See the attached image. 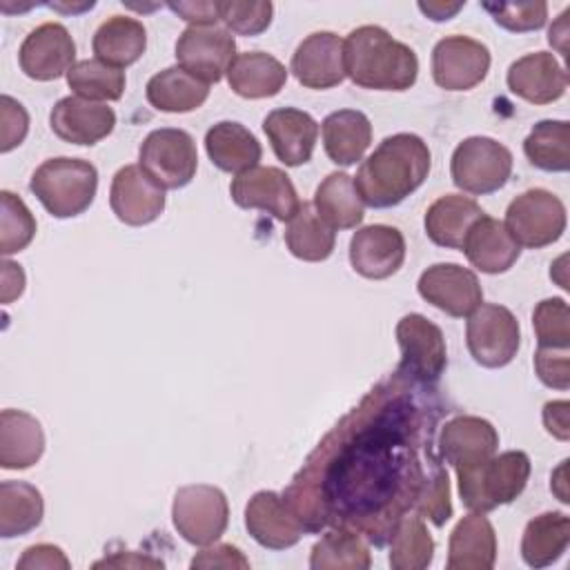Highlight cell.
Here are the masks:
<instances>
[{"label": "cell", "instance_id": "f546056e", "mask_svg": "<svg viewBox=\"0 0 570 570\" xmlns=\"http://www.w3.org/2000/svg\"><path fill=\"white\" fill-rule=\"evenodd\" d=\"M321 129L327 158L343 167L358 163L372 142L370 118L356 109L332 111Z\"/></svg>", "mask_w": 570, "mask_h": 570}, {"label": "cell", "instance_id": "603a6c76", "mask_svg": "<svg viewBox=\"0 0 570 570\" xmlns=\"http://www.w3.org/2000/svg\"><path fill=\"white\" fill-rule=\"evenodd\" d=\"M263 131L267 134L276 158L287 167H298L309 163L314 154L318 122L303 109L283 107L265 116Z\"/></svg>", "mask_w": 570, "mask_h": 570}, {"label": "cell", "instance_id": "30bf717a", "mask_svg": "<svg viewBox=\"0 0 570 570\" xmlns=\"http://www.w3.org/2000/svg\"><path fill=\"white\" fill-rule=\"evenodd\" d=\"M465 341L472 358L483 367L508 365L521 345L517 316L499 303H481L465 325Z\"/></svg>", "mask_w": 570, "mask_h": 570}, {"label": "cell", "instance_id": "8d00e7d4", "mask_svg": "<svg viewBox=\"0 0 570 570\" xmlns=\"http://www.w3.org/2000/svg\"><path fill=\"white\" fill-rule=\"evenodd\" d=\"M334 243V229L321 220L312 203H301V209L287 220L285 229V245L292 256L307 263H321L330 258Z\"/></svg>", "mask_w": 570, "mask_h": 570}, {"label": "cell", "instance_id": "f6af8a7d", "mask_svg": "<svg viewBox=\"0 0 570 570\" xmlns=\"http://www.w3.org/2000/svg\"><path fill=\"white\" fill-rule=\"evenodd\" d=\"M483 9L492 16V20L514 33L523 31H537L546 24L548 18V4L537 2H517V4H497V2H483Z\"/></svg>", "mask_w": 570, "mask_h": 570}, {"label": "cell", "instance_id": "1f68e13d", "mask_svg": "<svg viewBox=\"0 0 570 570\" xmlns=\"http://www.w3.org/2000/svg\"><path fill=\"white\" fill-rule=\"evenodd\" d=\"M91 49L100 62L122 69L134 65L145 53L147 31L136 18L111 16L96 29Z\"/></svg>", "mask_w": 570, "mask_h": 570}, {"label": "cell", "instance_id": "4dcf8cb0", "mask_svg": "<svg viewBox=\"0 0 570 570\" xmlns=\"http://www.w3.org/2000/svg\"><path fill=\"white\" fill-rule=\"evenodd\" d=\"M485 212L476 200L461 194H445L436 198L425 212V234L428 238L448 249H461L463 238L472 223Z\"/></svg>", "mask_w": 570, "mask_h": 570}, {"label": "cell", "instance_id": "f1b7e54d", "mask_svg": "<svg viewBox=\"0 0 570 570\" xmlns=\"http://www.w3.org/2000/svg\"><path fill=\"white\" fill-rule=\"evenodd\" d=\"M227 82L240 98L258 100L276 96L287 82L285 65L263 51H245L234 58L227 69Z\"/></svg>", "mask_w": 570, "mask_h": 570}, {"label": "cell", "instance_id": "8fae6325", "mask_svg": "<svg viewBox=\"0 0 570 570\" xmlns=\"http://www.w3.org/2000/svg\"><path fill=\"white\" fill-rule=\"evenodd\" d=\"M396 341L401 347L399 374L416 383H434L445 370V338L439 325L421 314H407L396 325Z\"/></svg>", "mask_w": 570, "mask_h": 570}, {"label": "cell", "instance_id": "9a60e30c", "mask_svg": "<svg viewBox=\"0 0 570 570\" xmlns=\"http://www.w3.org/2000/svg\"><path fill=\"white\" fill-rule=\"evenodd\" d=\"M419 294L423 301L448 316H470L483 303V289L476 274L456 263H436L419 276Z\"/></svg>", "mask_w": 570, "mask_h": 570}, {"label": "cell", "instance_id": "f907efd6", "mask_svg": "<svg viewBox=\"0 0 570 570\" xmlns=\"http://www.w3.org/2000/svg\"><path fill=\"white\" fill-rule=\"evenodd\" d=\"M167 7L191 27H207L218 20V2H169Z\"/></svg>", "mask_w": 570, "mask_h": 570}, {"label": "cell", "instance_id": "f5cc1de1", "mask_svg": "<svg viewBox=\"0 0 570 570\" xmlns=\"http://www.w3.org/2000/svg\"><path fill=\"white\" fill-rule=\"evenodd\" d=\"M165 563L156 557L149 554H140L134 550H125V552H114L111 557H105L100 561L94 563V568H163Z\"/></svg>", "mask_w": 570, "mask_h": 570}, {"label": "cell", "instance_id": "7bdbcfd3", "mask_svg": "<svg viewBox=\"0 0 570 570\" xmlns=\"http://www.w3.org/2000/svg\"><path fill=\"white\" fill-rule=\"evenodd\" d=\"M532 325L539 347L568 350L570 345V312L563 298H546L532 312Z\"/></svg>", "mask_w": 570, "mask_h": 570}, {"label": "cell", "instance_id": "bcb514c9", "mask_svg": "<svg viewBox=\"0 0 570 570\" xmlns=\"http://www.w3.org/2000/svg\"><path fill=\"white\" fill-rule=\"evenodd\" d=\"M29 131L27 109L11 96L0 98V151L7 154L16 149Z\"/></svg>", "mask_w": 570, "mask_h": 570}, {"label": "cell", "instance_id": "d6a6232c", "mask_svg": "<svg viewBox=\"0 0 570 570\" xmlns=\"http://www.w3.org/2000/svg\"><path fill=\"white\" fill-rule=\"evenodd\" d=\"M145 96L158 111L187 114L203 107L209 96V85L176 65L154 73L145 87Z\"/></svg>", "mask_w": 570, "mask_h": 570}, {"label": "cell", "instance_id": "83f0119b", "mask_svg": "<svg viewBox=\"0 0 570 570\" xmlns=\"http://www.w3.org/2000/svg\"><path fill=\"white\" fill-rule=\"evenodd\" d=\"M205 149L209 160L227 174H243L258 165L261 142L256 136L240 122L220 120L212 125L205 134Z\"/></svg>", "mask_w": 570, "mask_h": 570}, {"label": "cell", "instance_id": "74e56055", "mask_svg": "<svg viewBox=\"0 0 570 570\" xmlns=\"http://www.w3.org/2000/svg\"><path fill=\"white\" fill-rule=\"evenodd\" d=\"M370 566H372L370 548L356 532L347 528L327 530L314 543L309 554V568L314 570H327V568L367 570Z\"/></svg>", "mask_w": 570, "mask_h": 570}, {"label": "cell", "instance_id": "681fc988", "mask_svg": "<svg viewBox=\"0 0 570 570\" xmlns=\"http://www.w3.org/2000/svg\"><path fill=\"white\" fill-rule=\"evenodd\" d=\"M189 566L191 568H249V559L232 543H216L212 548L200 550Z\"/></svg>", "mask_w": 570, "mask_h": 570}, {"label": "cell", "instance_id": "277c9868", "mask_svg": "<svg viewBox=\"0 0 570 570\" xmlns=\"http://www.w3.org/2000/svg\"><path fill=\"white\" fill-rule=\"evenodd\" d=\"M29 189L51 216L73 218L94 203L98 171L82 158H49L33 171Z\"/></svg>", "mask_w": 570, "mask_h": 570}, {"label": "cell", "instance_id": "ba28073f", "mask_svg": "<svg viewBox=\"0 0 570 570\" xmlns=\"http://www.w3.org/2000/svg\"><path fill=\"white\" fill-rule=\"evenodd\" d=\"M503 225L519 247L541 249L563 236L566 207L552 191L534 187L519 194L508 205Z\"/></svg>", "mask_w": 570, "mask_h": 570}, {"label": "cell", "instance_id": "f35d334b", "mask_svg": "<svg viewBox=\"0 0 570 570\" xmlns=\"http://www.w3.org/2000/svg\"><path fill=\"white\" fill-rule=\"evenodd\" d=\"M528 160L543 171H568L570 125L568 120H539L523 140Z\"/></svg>", "mask_w": 570, "mask_h": 570}, {"label": "cell", "instance_id": "816d5d0a", "mask_svg": "<svg viewBox=\"0 0 570 570\" xmlns=\"http://www.w3.org/2000/svg\"><path fill=\"white\" fill-rule=\"evenodd\" d=\"M568 407H570L568 401H550L543 405V425L559 441L570 439V419H568L570 410Z\"/></svg>", "mask_w": 570, "mask_h": 570}, {"label": "cell", "instance_id": "d6986e66", "mask_svg": "<svg viewBox=\"0 0 570 570\" xmlns=\"http://www.w3.org/2000/svg\"><path fill=\"white\" fill-rule=\"evenodd\" d=\"M405 261V238L392 225L361 227L350 240V263L356 274L383 281L401 269Z\"/></svg>", "mask_w": 570, "mask_h": 570}, {"label": "cell", "instance_id": "8992f818", "mask_svg": "<svg viewBox=\"0 0 570 570\" xmlns=\"http://www.w3.org/2000/svg\"><path fill=\"white\" fill-rule=\"evenodd\" d=\"M140 169L163 189L189 185L198 169V151L191 134L176 127H160L147 134L138 149Z\"/></svg>", "mask_w": 570, "mask_h": 570}, {"label": "cell", "instance_id": "e575fe53", "mask_svg": "<svg viewBox=\"0 0 570 570\" xmlns=\"http://www.w3.org/2000/svg\"><path fill=\"white\" fill-rule=\"evenodd\" d=\"M570 543V519L563 512H543L528 521L521 539V557L530 568L552 566Z\"/></svg>", "mask_w": 570, "mask_h": 570}, {"label": "cell", "instance_id": "ab89813d", "mask_svg": "<svg viewBox=\"0 0 570 570\" xmlns=\"http://www.w3.org/2000/svg\"><path fill=\"white\" fill-rule=\"evenodd\" d=\"M390 539V566L394 570H423L432 563L434 539L421 517H403Z\"/></svg>", "mask_w": 570, "mask_h": 570}, {"label": "cell", "instance_id": "d590c367", "mask_svg": "<svg viewBox=\"0 0 570 570\" xmlns=\"http://www.w3.org/2000/svg\"><path fill=\"white\" fill-rule=\"evenodd\" d=\"M45 514V501L36 485L27 481L0 483V537H22L36 530Z\"/></svg>", "mask_w": 570, "mask_h": 570}, {"label": "cell", "instance_id": "e0dca14e", "mask_svg": "<svg viewBox=\"0 0 570 570\" xmlns=\"http://www.w3.org/2000/svg\"><path fill=\"white\" fill-rule=\"evenodd\" d=\"M109 205L120 223L131 227L149 225L165 209V189L158 187L140 165H125L111 180Z\"/></svg>", "mask_w": 570, "mask_h": 570}, {"label": "cell", "instance_id": "52a82bcc", "mask_svg": "<svg viewBox=\"0 0 570 570\" xmlns=\"http://www.w3.org/2000/svg\"><path fill=\"white\" fill-rule=\"evenodd\" d=\"M450 174L454 185L465 194H492L510 180L512 154L494 138L470 136L456 145Z\"/></svg>", "mask_w": 570, "mask_h": 570}, {"label": "cell", "instance_id": "d4e9b609", "mask_svg": "<svg viewBox=\"0 0 570 570\" xmlns=\"http://www.w3.org/2000/svg\"><path fill=\"white\" fill-rule=\"evenodd\" d=\"M461 252L479 272L503 274L519 261L521 247L501 220L483 214L468 229Z\"/></svg>", "mask_w": 570, "mask_h": 570}, {"label": "cell", "instance_id": "484cf974", "mask_svg": "<svg viewBox=\"0 0 570 570\" xmlns=\"http://www.w3.org/2000/svg\"><path fill=\"white\" fill-rule=\"evenodd\" d=\"M497 561V534L488 517L472 512L463 517L448 543V570H490Z\"/></svg>", "mask_w": 570, "mask_h": 570}, {"label": "cell", "instance_id": "c3c4849f", "mask_svg": "<svg viewBox=\"0 0 570 570\" xmlns=\"http://www.w3.org/2000/svg\"><path fill=\"white\" fill-rule=\"evenodd\" d=\"M18 568L20 570H69L71 561L65 557V552L58 546L51 543H38V546H29L22 557L18 559Z\"/></svg>", "mask_w": 570, "mask_h": 570}, {"label": "cell", "instance_id": "b9f144b4", "mask_svg": "<svg viewBox=\"0 0 570 570\" xmlns=\"http://www.w3.org/2000/svg\"><path fill=\"white\" fill-rule=\"evenodd\" d=\"M0 252L4 256L22 252L36 236V218L24 200L7 189L0 191Z\"/></svg>", "mask_w": 570, "mask_h": 570}, {"label": "cell", "instance_id": "6da1fadb", "mask_svg": "<svg viewBox=\"0 0 570 570\" xmlns=\"http://www.w3.org/2000/svg\"><path fill=\"white\" fill-rule=\"evenodd\" d=\"M416 381L394 372L318 443L283 499L305 532L325 525L383 546L443 472L432 450L436 416L410 399Z\"/></svg>", "mask_w": 570, "mask_h": 570}, {"label": "cell", "instance_id": "cb8c5ba5", "mask_svg": "<svg viewBox=\"0 0 570 570\" xmlns=\"http://www.w3.org/2000/svg\"><path fill=\"white\" fill-rule=\"evenodd\" d=\"M508 87L532 105H550L566 94L568 76L550 51H537L510 65Z\"/></svg>", "mask_w": 570, "mask_h": 570}, {"label": "cell", "instance_id": "7402d4cb", "mask_svg": "<svg viewBox=\"0 0 570 570\" xmlns=\"http://www.w3.org/2000/svg\"><path fill=\"white\" fill-rule=\"evenodd\" d=\"M51 131L71 145H96L107 138L116 127L111 107L80 96L60 98L49 114Z\"/></svg>", "mask_w": 570, "mask_h": 570}, {"label": "cell", "instance_id": "7a4b0ae2", "mask_svg": "<svg viewBox=\"0 0 570 570\" xmlns=\"http://www.w3.org/2000/svg\"><path fill=\"white\" fill-rule=\"evenodd\" d=\"M428 142L416 134H394L361 163L354 187L361 200L374 209H387L414 194L430 174Z\"/></svg>", "mask_w": 570, "mask_h": 570}, {"label": "cell", "instance_id": "11a10c76", "mask_svg": "<svg viewBox=\"0 0 570 570\" xmlns=\"http://www.w3.org/2000/svg\"><path fill=\"white\" fill-rule=\"evenodd\" d=\"M465 2H443V0H430V2H419V9L434 22H443L454 18Z\"/></svg>", "mask_w": 570, "mask_h": 570}, {"label": "cell", "instance_id": "60d3db41", "mask_svg": "<svg viewBox=\"0 0 570 570\" xmlns=\"http://www.w3.org/2000/svg\"><path fill=\"white\" fill-rule=\"evenodd\" d=\"M125 71L94 60L76 62L67 73L69 89L85 100H120L125 91Z\"/></svg>", "mask_w": 570, "mask_h": 570}, {"label": "cell", "instance_id": "2e32d148", "mask_svg": "<svg viewBox=\"0 0 570 570\" xmlns=\"http://www.w3.org/2000/svg\"><path fill=\"white\" fill-rule=\"evenodd\" d=\"M76 42L65 24L45 22L29 31L18 51V62L31 80H56L76 65Z\"/></svg>", "mask_w": 570, "mask_h": 570}, {"label": "cell", "instance_id": "ac0fdd59", "mask_svg": "<svg viewBox=\"0 0 570 570\" xmlns=\"http://www.w3.org/2000/svg\"><path fill=\"white\" fill-rule=\"evenodd\" d=\"M499 448V434L494 425L481 416L459 414L445 421L439 434V452L454 470L474 468Z\"/></svg>", "mask_w": 570, "mask_h": 570}, {"label": "cell", "instance_id": "4316f807", "mask_svg": "<svg viewBox=\"0 0 570 570\" xmlns=\"http://www.w3.org/2000/svg\"><path fill=\"white\" fill-rule=\"evenodd\" d=\"M45 452V432L36 416L22 410L0 412V465L4 470H27Z\"/></svg>", "mask_w": 570, "mask_h": 570}, {"label": "cell", "instance_id": "836d02e7", "mask_svg": "<svg viewBox=\"0 0 570 570\" xmlns=\"http://www.w3.org/2000/svg\"><path fill=\"white\" fill-rule=\"evenodd\" d=\"M312 207L321 216V220L332 229H352L361 225L365 216V203L361 200L352 176H347L345 171L330 174L316 187Z\"/></svg>", "mask_w": 570, "mask_h": 570}, {"label": "cell", "instance_id": "7c38bea8", "mask_svg": "<svg viewBox=\"0 0 570 570\" xmlns=\"http://www.w3.org/2000/svg\"><path fill=\"white\" fill-rule=\"evenodd\" d=\"M236 58V42L229 29L218 24L187 27L176 40V60L187 73L212 85L227 76Z\"/></svg>", "mask_w": 570, "mask_h": 570}, {"label": "cell", "instance_id": "db71d44e", "mask_svg": "<svg viewBox=\"0 0 570 570\" xmlns=\"http://www.w3.org/2000/svg\"><path fill=\"white\" fill-rule=\"evenodd\" d=\"M24 289V272L20 265L4 261L2 263V303H11Z\"/></svg>", "mask_w": 570, "mask_h": 570}, {"label": "cell", "instance_id": "7dc6e473", "mask_svg": "<svg viewBox=\"0 0 570 570\" xmlns=\"http://www.w3.org/2000/svg\"><path fill=\"white\" fill-rule=\"evenodd\" d=\"M534 372L543 385L554 390H568L570 387L568 350L539 347L534 354Z\"/></svg>", "mask_w": 570, "mask_h": 570}, {"label": "cell", "instance_id": "9c48e42d", "mask_svg": "<svg viewBox=\"0 0 570 570\" xmlns=\"http://www.w3.org/2000/svg\"><path fill=\"white\" fill-rule=\"evenodd\" d=\"M171 521L178 534L191 546H209L220 539L229 521L227 497L220 488L196 483L176 492Z\"/></svg>", "mask_w": 570, "mask_h": 570}, {"label": "cell", "instance_id": "3957f363", "mask_svg": "<svg viewBox=\"0 0 570 570\" xmlns=\"http://www.w3.org/2000/svg\"><path fill=\"white\" fill-rule=\"evenodd\" d=\"M345 76L363 89L405 91L416 82L419 58L383 27L363 24L343 40Z\"/></svg>", "mask_w": 570, "mask_h": 570}, {"label": "cell", "instance_id": "44dd1931", "mask_svg": "<svg viewBox=\"0 0 570 570\" xmlns=\"http://www.w3.org/2000/svg\"><path fill=\"white\" fill-rule=\"evenodd\" d=\"M289 71L307 89H332L345 80L343 40L332 31L309 33L294 51Z\"/></svg>", "mask_w": 570, "mask_h": 570}, {"label": "cell", "instance_id": "5b68a950", "mask_svg": "<svg viewBox=\"0 0 570 570\" xmlns=\"http://www.w3.org/2000/svg\"><path fill=\"white\" fill-rule=\"evenodd\" d=\"M456 476L463 505L485 514L499 505L512 503L525 490L530 456L521 450H508L474 468L456 470Z\"/></svg>", "mask_w": 570, "mask_h": 570}, {"label": "cell", "instance_id": "ee69618b", "mask_svg": "<svg viewBox=\"0 0 570 570\" xmlns=\"http://www.w3.org/2000/svg\"><path fill=\"white\" fill-rule=\"evenodd\" d=\"M274 4L272 2H218V20L232 33L258 36L272 24Z\"/></svg>", "mask_w": 570, "mask_h": 570}, {"label": "cell", "instance_id": "9f6ffc18", "mask_svg": "<svg viewBox=\"0 0 570 570\" xmlns=\"http://www.w3.org/2000/svg\"><path fill=\"white\" fill-rule=\"evenodd\" d=\"M566 18H568V11H563L561 16H559V20H557V24H552L550 27V33H548V40H550V45H554L557 47V42H559V38L561 40H566L568 36V31H566Z\"/></svg>", "mask_w": 570, "mask_h": 570}, {"label": "cell", "instance_id": "5bb4252c", "mask_svg": "<svg viewBox=\"0 0 570 570\" xmlns=\"http://www.w3.org/2000/svg\"><path fill=\"white\" fill-rule=\"evenodd\" d=\"M490 71V51L468 36H445L432 49V78L441 89L468 91Z\"/></svg>", "mask_w": 570, "mask_h": 570}, {"label": "cell", "instance_id": "4fadbf2b", "mask_svg": "<svg viewBox=\"0 0 570 570\" xmlns=\"http://www.w3.org/2000/svg\"><path fill=\"white\" fill-rule=\"evenodd\" d=\"M232 200L243 209H261L276 220H289L301 200L289 176L278 167H252L238 174L229 185Z\"/></svg>", "mask_w": 570, "mask_h": 570}, {"label": "cell", "instance_id": "ffe728a7", "mask_svg": "<svg viewBox=\"0 0 570 570\" xmlns=\"http://www.w3.org/2000/svg\"><path fill=\"white\" fill-rule=\"evenodd\" d=\"M245 528L256 543L269 550L292 548L305 532L283 494L272 490H261L249 499L245 508Z\"/></svg>", "mask_w": 570, "mask_h": 570}]
</instances>
